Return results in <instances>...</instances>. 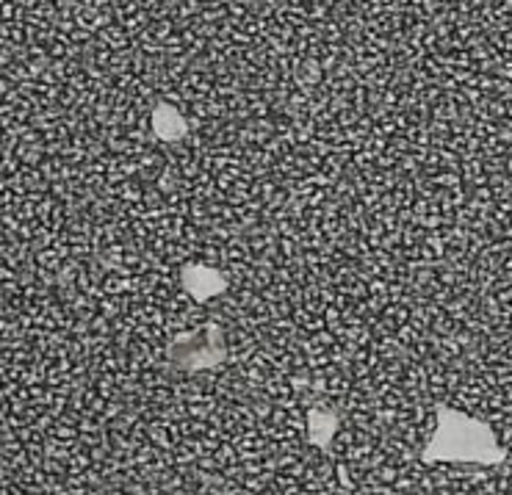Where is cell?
I'll use <instances>...</instances> for the list:
<instances>
[{
    "label": "cell",
    "mask_w": 512,
    "mask_h": 495,
    "mask_svg": "<svg viewBox=\"0 0 512 495\" xmlns=\"http://www.w3.org/2000/svg\"><path fill=\"white\" fill-rule=\"evenodd\" d=\"M189 274L197 277V285H186L191 294L197 296V299H208V296L219 294L222 288H225V280L214 274L211 269H203V266H194V269H186Z\"/></svg>",
    "instance_id": "7a4b0ae2"
},
{
    "label": "cell",
    "mask_w": 512,
    "mask_h": 495,
    "mask_svg": "<svg viewBox=\"0 0 512 495\" xmlns=\"http://www.w3.org/2000/svg\"><path fill=\"white\" fill-rule=\"evenodd\" d=\"M153 128L155 136H161V139H167V142H175L180 136H186V122L180 117L175 108H155L153 111Z\"/></svg>",
    "instance_id": "6da1fadb"
}]
</instances>
